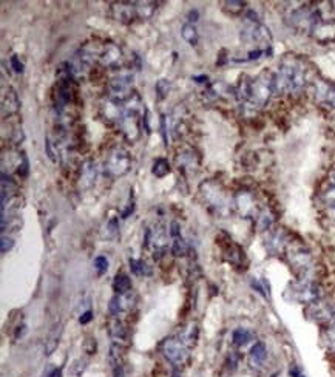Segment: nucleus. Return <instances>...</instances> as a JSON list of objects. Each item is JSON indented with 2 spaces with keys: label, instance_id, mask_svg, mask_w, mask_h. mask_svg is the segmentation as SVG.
Returning a JSON list of instances; mask_svg holds the SVG:
<instances>
[{
  "label": "nucleus",
  "instance_id": "nucleus-20",
  "mask_svg": "<svg viewBox=\"0 0 335 377\" xmlns=\"http://www.w3.org/2000/svg\"><path fill=\"white\" fill-rule=\"evenodd\" d=\"M181 34H183V39H184L188 45H192V47H195V45H198L199 36H198V31H196V28H195V25H192V23H186V25H183V30H181Z\"/></svg>",
  "mask_w": 335,
  "mask_h": 377
},
{
  "label": "nucleus",
  "instance_id": "nucleus-24",
  "mask_svg": "<svg viewBox=\"0 0 335 377\" xmlns=\"http://www.w3.org/2000/svg\"><path fill=\"white\" fill-rule=\"evenodd\" d=\"M188 250V246L187 243L184 241L183 237H176L173 238V245H171V254H173L175 257H183L187 254Z\"/></svg>",
  "mask_w": 335,
  "mask_h": 377
},
{
  "label": "nucleus",
  "instance_id": "nucleus-36",
  "mask_svg": "<svg viewBox=\"0 0 335 377\" xmlns=\"http://www.w3.org/2000/svg\"><path fill=\"white\" fill-rule=\"evenodd\" d=\"M25 331H26V326H25V325H20L19 328H17V331H16V339L22 337V336L25 334Z\"/></svg>",
  "mask_w": 335,
  "mask_h": 377
},
{
  "label": "nucleus",
  "instance_id": "nucleus-26",
  "mask_svg": "<svg viewBox=\"0 0 335 377\" xmlns=\"http://www.w3.org/2000/svg\"><path fill=\"white\" fill-rule=\"evenodd\" d=\"M28 172H30V163H28V158H26V155L22 151V153H20V163L17 164V173H19V176L25 178L26 175H28Z\"/></svg>",
  "mask_w": 335,
  "mask_h": 377
},
{
  "label": "nucleus",
  "instance_id": "nucleus-2",
  "mask_svg": "<svg viewBox=\"0 0 335 377\" xmlns=\"http://www.w3.org/2000/svg\"><path fill=\"white\" fill-rule=\"evenodd\" d=\"M104 169L110 178H119L129 173L131 169V156L129 150L122 147H114L113 150H110L105 158Z\"/></svg>",
  "mask_w": 335,
  "mask_h": 377
},
{
  "label": "nucleus",
  "instance_id": "nucleus-40",
  "mask_svg": "<svg viewBox=\"0 0 335 377\" xmlns=\"http://www.w3.org/2000/svg\"><path fill=\"white\" fill-rule=\"evenodd\" d=\"M331 184H335V169L332 170V172H331Z\"/></svg>",
  "mask_w": 335,
  "mask_h": 377
},
{
  "label": "nucleus",
  "instance_id": "nucleus-27",
  "mask_svg": "<svg viewBox=\"0 0 335 377\" xmlns=\"http://www.w3.org/2000/svg\"><path fill=\"white\" fill-rule=\"evenodd\" d=\"M108 311H110L112 316H117L121 311H124L122 302H121V295H116L110 300V304H108Z\"/></svg>",
  "mask_w": 335,
  "mask_h": 377
},
{
  "label": "nucleus",
  "instance_id": "nucleus-8",
  "mask_svg": "<svg viewBox=\"0 0 335 377\" xmlns=\"http://www.w3.org/2000/svg\"><path fill=\"white\" fill-rule=\"evenodd\" d=\"M176 164L179 167L181 172H193L199 167V155L198 151L192 147H184L178 151L176 155Z\"/></svg>",
  "mask_w": 335,
  "mask_h": 377
},
{
  "label": "nucleus",
  "instance_id": "nucleus-19",
  "mask_svg": "<svg viewBox=\"0 0 335 377\" xmlns=\"http://www.w3.org/2000/svg\"><path fill=\"white\" fill-rule=\"evenodd\" d=\"M151 172H153V175H155L156 178H164V176H167L171 172L170 163L166 158H158L155 163H153Z\"/></svg>",
  "mask_w": 335,
  "mask_h": 377
},
{
  "label": "nucleus",
  "instance_id": "nucleus-30",
  "mask_svg": "<svg viewBox=\"0 0 335 377\" xmlns=\"http://www.w3.org/2000/svg\"><path fill=\"white\" fill-rule=\"evenodd\" d=\"M14 246V240L11 237H6V235H2V254H6L8 250H11V247Z\"/></svg>",
  "mask_w": 335,
  "mask_h": 377
},
{
  "label": "nucleus",
  "instance_id": "nucleus-32",
  "mask_svg": "<svg viewBox=\"0 0 335 377\" xmlns=\"http://www.w3.org/2000/svg\"><path fill=\"white\" fill-rule=\"evenodd\" d=\"M324 200L335 203V184H331V187L324 192Z\"/></svg>",
  "mask_w": 335,
  "mask_h": 377
},
{
  "label": "nucleus",
  "instance_id": "nucleus-28",
  "mask_svg": "<svg viewBox=\"0 0 335 377\" xmlns=\"http://www.w3.org/2000/svg\"><path fill=\"white\" fill-rule=\"evenodd\" d=\"M94 267H96V271L99 272V275L105 274L107 269H108V260H107L104 255L96 257V258H94Z\"/></svg>",
  "mask_w": 335,
  "mask_h": 377
},
{
  "label": "nucleus",
  "instance_id": "nucleus-17",
  "mask_svg": "<svg viewBox=\"0 0 335 377\" xmlns=\"http://www.w3.org/2000/svg\"><path fill=\"white\" fill-rule=\"evenodd\" d=\"M159 2H136V10H138V19L147 20L155 14L158 10Z\"/></svg>",
  "mask_w": 335,
  "mask_h": 377
},
{
  "label": "nucleus",
  "instance_id": "nucleus-15",
  "mask_svg": "<svg viewBox=\"0 0 335 377\" xmlns=\"http://www.w3.org/2000/svg\"><path fill=\"white\" fill-rule=\"evenodd\" d=\"M113 289L117 295L129 294L131 291V280L129 275L125 274H117L113 280Z\"/></svg>",
  "mask_w": 335,
  "mask_h": 377
},
{
  "label": "nucleus",
  "instance_id": "nucleus-12",
  "mask_svg": "<svg viewBox=\"0 0 335 377\" xmlns=\"http://www.w3.org/2000/svg\"><path fill=\"white\" fill-rule=\"evenodd\" d=\"M108 333H110V337L113 339V342L116 345H122L127 342L129 339V333H127V328L124 326V323L119 320H113L110 321V328H108Z\"/></svg>",
  "mask_w": 335,
  "mask_h": 377
},
{
  "label": "nucleus",
  "instance_id": "nucleus-29",
  "mask_svg": "<svg viewBox=\"0 0 335 377\" xmlns=\"http://www.w3.org/2000/svg\"><path fill=\"white\" fill-rule=\"evenodd\" d=\"M119 233V226H117V220L112 218L107 223V238H116Z\"/></svg>",
  "mask_w": 335,
  "mask_h": 377
},
{
  "label": "nucleus",
  "instance_id": "nucleus-14",
  "mask_svg": "<svg viewBox=\"0 0 335 377\" xmlns=\"http://www.w3.org/2000/svg\"><path fill=\"white\" fill-rule=\"evenodd\" d=\"M266 357H267V349H266L264 343L258 342V343H255V345L252 346L250 354H249V360H250L252 366L262 365V363H264V360H266Z\"/></svg>",
  "mask_w": 335,
  "mask_h": 377
},
{
  "label": "nucleus",
  "instance_id": "nucleus-9",
  "mask_svg": "<svg viewBox=\"0 0 335 377\" xmlns=\"http://www.w3.org/2000/svg\"><path fill=\"white\" fill-rule=\"evenodd\" d=\"M19 110H20L19 96L14 92V88L10 87L2 96V116L3 118H8V116L16 114Z\"/></svg>",
  "mask_w": 335,
  "mask_h": 377
},
{
  "label": "nucleus",
  "instance_id": "nucleus-39",
  "mask_svg": "<svg viewBox=\"0 0 335 377\" xmlns=\"http://www.w3.org/2000/svg\"><path fill=\"white\" fill-rule=\"evenodd\" d=\"M196 82H199V84H203V82H207V76H198V77H193Z\"/></svg>",
  "mask_w": 335,
  "mask_h": 377
},
{
  "label": "nucleus",
  "instance_id": "nucleus-18",
  "mask_svg": "<svg viewBox=\"0 0 335 377\" xmlns=\"http://www.w3.org/2000/svg\"><path fill=\"white\" fill-rule=\"evenodd\" d=\"M60 334H62V328H60V326H56V328L51 331L50 336H48V339H47V342H45V354L50 356V354L54 353V349H56L57 345H59Z\"/></svg>",
  "mask_w": 335,
  "mask_h": 377
},
{
  "label": "nucleus",
  "instance_id": "nucleus-33",
  "mask_svg": "<svg viewBox=\"0 0 335 377\" xmlns=\"http://www.w3.org/2000/svg\"><path fill=\"white\" fill-rule=\"evenodd\" d=\"M93 319V312L92 311H85L84 314H82V316H80V319H79V321L80 323H82V325H85V323H88L90 320H92Z\"/></svg>",
  "mask_w": 335,
  "mask_h": 377
},
{
  "label": "nucleus",
  "instance_id": "nucleus-1",
  "mask_svg": "<svg viewBox=\"0 0 335 377\" xmlns=\"http://www.w3.org/2000/svg\"><path fill=\"white\" fill-rule=\"evenodd\" d=\"M304 85V68L295 57H286L279 65L278 73L274 75L275 93H295Z\"/></svg>",
  "mask_w": 335,
  "mask_h": 377
},
{
  "label": "nucleus",
  "instance_id": "nucleus-37",
  "mask_svg": "<svg viewBox=\"0 0 335 377\" xmlns=\"http://www.w3.org/2000/svg\"><path fill=\"white\" fill-rule=\"evenodd\" d=\"M198 16H199V14H198L196 10L190 11V13H188V20H190V22H196V20H198Z\"/></svg>",
  "mask_w": 335,
  "mask_h": 377
},
{
  "label": "nucleus",
  "instance_id": "nucleus-21",
  "mask_svg": "<svg viewBox=\"0 0 335 377\" xmlns=\"http://www.w3.org/2000/svg\"><path fill=\"white\" fill-rule=\"evenodd\" d=\"M232 340H233V343L237 345V346H242V345L249 343L250 340H252V333H250L249 329H246V328H238V329L233 331Z\"/></svg>",
  "mask_w": 335,
  "mask_h": 377
},
{
  "label": "nucleus",
  "instance_id": "nucleus-23",
  "mask_svg": "<svg viewBox=\"0 0 335 377\" xmlns=\"http://www.w3.org/2000/svg\"><path fill=\"white\" fill-rule=\"evenodd\" d=\"M170 88H171V84L168 82V80H166V79L158 80L156 85H155L156 99H158V101H164L166 97L168 96V93H170Z\"/></svg>",
  "mask_w": 335,
  "mask_h": 377
},
{
  "label": "nucleus",
  "instance_id": "nucleus-31",
  "mask_svg": "<svg viewBox=\"0 0 335 377\" xmlns=\"http://www.w3.org/2000/svg\"><path fill=\"white\" fill-rule=\"evenodd\" d=\"M10 64H11V67H13V70L16 71V73H23V64L20 62V59H19V56H11V59H10Z\"/></svg>",
  "mask_w": 335,
  "mask_h": 377
},
{
  "label": "nucleus",
  "instance_id": "nucleus-25",
  "mask_svg": "<svg viewBox=\"0 0 335 377\" xmlns=\"http://www.w3.org/2000/svg\"><path fill=\"white\" fill-rule=\"evenodd\" d=\"M244 8H246V3H244V2H237V0H232V2H224V11H227V13H230L233 16L242 13Z\"/></svg>",
  "mask_w": 335,
  "mask_h": 377
},
{
  "label": "nucleus",
  "instance_id": "nucleus-6",
  "mask_svg": "<svg viewBox=\"0 0 335 377\" xmlns=\"http://www.w3.org/2000/svg\"><path fill=\"white\" fill-rule=\"evenodd\" d=\"M289 292H292L294 300L300 302V303H315L320 297L318 288L311 282L297 283L292 288V291H289Z\"/></svg>",
  "mask_w": 335,
  "mask_h": 377
},
{
  "label": "nucleus",
  "instance_id": "nucleus-3",
  "mask_svg": "<svg viewBox=\"0 0 335 377\" xmlns=\"http://www.w3.org/2000/svg\"><path fill=\"white\" fill-rule=\"evenodd\" d=\"M162 354L171 365L181 366L186 363L188 357V348L181 342L179 337H168L162 343Z\"/></svg>",
  "mask_w": 335,
  "mask_h": 377
},
{
  "label": "nucleus",
  "instance_id": "nucleus-16",
  "mask_svg": "<svg viewBox=\"0 0 335 377\" xmlns=\"http://www.w3.org/2000/svg\"><path fill=\"white\" fill-rule=\"evenodd\" d=\"M196 339H198V326L195 323H190L187 328L183 329V333L179 334V340L187 348H192L196 343Z\"/></svg>",
  "mask_w": 335,
  "mask_h": 377
},
{
  "label": "nucleus",
  "instance_id": "nucleus-35",
  "mask_svg": "<svg viewBox=\"0 0 335 377\" xmlns=\"http://www.w3.org/2000/svg\"><path fill=\"white\" fill-rule=\"evenodd\" d=\"M113 373H114V377H125L124 370H122V366H121V365L113 366Z\"/></svg>",
  "mask_w": 335,
  "mask_h": 377
},
{
  "label": "nucleus",
  "instance_id": "nucleus-34",
  "mask_svg": "<svg viewBox=\"0 0 335 377\" xmlns=\"http://www.w3.org/2000/svg\"><path fill=\"white\" fill-rule=\"evenodd\" d=\"M133 210H134V203H133V201H130V203H129V206H127V209L122 212V218H129V215H130Z\"/></svg>",
  "mask_w": 335,
  "mask_h": 377
},
{
  "label": "nucleus",
  "instance_id": "nucleus-13",
  "mask_svg": "<svg viewBox=\"0 0 335 377\" xmlns=\"http://www.w3.org/2000/svg\"><path fill=\"white\" fill-rule=\"evenodd\" d=\"M316 96L331 107H335V85L320 82L316 85Z\"/></svg>",
  "mask_w": 335,
  "mask_h": 377
},
{
  "label": "nucleus",
  "instance_id": "nucleus-4",
  "mask_svg": "<svg viewBox=\"0 0 335 377\" xmlns=\"http://www.w3.org/2000/svg\"><path fill=\"white\" fill-rule=\"evenodd\" d=\"M270 33L264 25H261L258 20H249L241 30V40L244 43H262L269 45L270 43Z\"/></svg>",
  "mask_w": 335,
  "mask_h": 377
},
{
  "label": "nucleus",
  "instance_id": "nucleus-7",
  "mask_svg": "<svg viewBox=\"0 0 335 377\" xmlns=\"http://www.w3.org/2000/svg\"><path fill=\"white\" fill-rule=\"evenodd\" d=\"M201 192L204 195V198L209 201L212 206H215L216 209H223L227 206V201H225V195L223 192V188L220 187V184H216L213 181H207L201 186Z\"/></svg>",
  "mask_w": 335,
  "mask_h": 377
},
{
  "label": "nucleus",
  "instance_id": "nucleus-22",
  "mask_svg": "<svg viewBox=\"0 0 335 377\" xmlns=\"http://www.w3.org/2000/svg\"><path fill=\"white\" fill-rule=\"evenodd\" d=\"M130 269L134 275H150L151 274L150 267L147 266L146 262H142V260L130 258Z\"/></svg>",
  "mask_w": 335,
  "mask_h": 377
},
{
  "label": "nucleus",
  "instance_id": "nucleus-5",
  "mask_svg": "<svg viewBox=\"0 0 335 377\" xmlns=\"http://www.w3.org/2000/svg\"><path fill=\"white\" fill-rule=\"evenodd\" d=\"M110 14L121 23H131L138 19L136 2H113L110 3Z\"/></svg>",
  "mask_w": 335,
  "mask_h": 377
},
{
  "label": "nucleus",
  "instance_id": "nucleus-38",
  "mask_svg": "<svg viewBox=\"0 0 335 377\" xmlns=\"http://www.w3.org/2000/svg\"><path fill=\"white\" fill-rule=\"evenodd\" d=\"M291 376H292V377H304V376L300 373V370H298V368H291Z\"/></svg>",
  "mask_w": 335,
  "mask_h": 377
},
{
  "label": "nucleus",
  "instance_id": "nucleus-10",
  "mask_svg": "<svg viewBox=\"0 0 335 377\" xmlns=\"http://www.w3.org/2000/svg\"><path fill=\"white\" fill-rule=\"evenodd\" d=\"M96 173H97V170H96L94 161L88 159L85 163H82V166H80V175H79L80 187H84V188L92 187L96 181Z\"/></svg>",
  "mask_w": 335,
  "mask_h": 377
},
{
  "label": "nucleus",
  "instance_id": "nucleus-11",
  "mask_svg": "<svg viewBox=\"0 0 335 377\" xmlns=\"http://www.w3.org/2000/svg\"><path fill=\"white\" fill-rule=\"evenodd\" d=\"M235 207L242 215H249L253 209H255V201H253V195L250 192L241 190L240 193L235 195Z\"/></svg>",
  "mask_w": 335,
  "mask_h": 377
}]
</instances>
